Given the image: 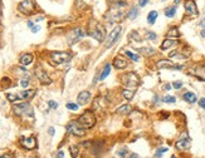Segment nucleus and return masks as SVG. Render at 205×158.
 I'll list each match as a JSON object with an SVG mask.
<instances>
[{"label": "nucleus", "mask_w": 205, "mask_h": 158, "mask_svg": "<svg viewBox=\"0 0 205 158\" xmlns=\"http://www.w3.org/2000/svg\"><path fill=\"white\" fill-rule=\"evenodd\" d=\"M78 123H79L84 129L86 128H92V127L96 124V117H94L93 112H91V111L84 112L81 117L78 118Z\"/></svg>", "instance_id": "nucleus-1"}, {"label": "nucleus", "mask_w": 205, "mask_h": 158, "mask_svg": "<svg viewBox=\"0 0 205 158\" xmlns=\"http://www.w3.org/2000/svg\"><path fill=\"white\" fill-rule=\"evenodd\" d=\"M35 94V90L33 89H28V90H24V92H20V93H15V94H7V98L10 100V102H20V100H27V99H30Z\"/></svg>", "instance_id": "nucleus-2"}, {"label": "nucleus", "mask_w": 205, "mask_h": 158, "mask_svg": "<svg viewBox=\"0 0 205 158\" xmlns=\"http://www.w3.org/2000/svg\"><path fill=\"white\" fill-rule=\"evenodd\" d=\"M51 58L56 64H63V63H68L72 59V54L67 52H54L51 54Z\"/></svg>", "instance_id": "nucleus-3"}, {"label": "nucleus", "mask_w": 205, "mask_h": 158, "mask_svg": "<svg viewBox=\"0 0 205 158\" xmlns=\"http://www.w3.org/2000/svg\"><path fill=\"white\" fill-rule=\"evenodd\" d=\"M122 83L127 87H137L140 84V78L135 72H128L127 74L122 75Z\"/></svg>", "instance_id": "nucleus-4"}, {"label": "nucleus", "mask_w": 205, "mask_h": 158, "mask_svg": "<svg viewBox=\"0 0 205 158\" xmlns=\"http://www.w3.org/2000/svg\"><path fill=\"white\" fill-rule=\"evenodd\" d=\"M14 113L18 115H29V117H33V108L29 103H22V104H16L14 106Z\"/></svg>", "instance_id": "nucleus-5"}, {"label": "nucleus", "mask_w": 205, "mask_h": 158, "mask_svg": "<svg viewBox=\"0 0 205 158\" xmlns=\"http://www.w3.org/2000/svg\"><path fill=\"white\" fill-rule=\"evenodd\" d=\"M67 131L71 133V134H74L77 137H82L84 136V128L78 123V120H72L67 124Z\"/></svg>", "instance_id": "nucleus-6"}, {"label": "nucleus", "mask_w": 205, "mask_h": 158, "mask_svg": "<svg viewBox=\"0 0 205 158\" xmlns=\"http://www.w3.org/2000/svg\"><path fill=\"white\" fill-rule=\"evenodd\" d=\"M121 27H116V28H113V30L112 32L108 34V36H107V40H106V43H105V47L106 48H111L114 43L117 41V39H118V36H120V34H121Z\"/></svg>", "instance_id": "nucleus-7"}, {"label": "nucleus", "mask_w": 205, "mask_h": 158, "mask_svg": "<svg viewBox=\"0 0 205 158\" xmlns=\"http://www.w3.org/2000/svg\"><path fill=\"white\" fill-rule=\"evenodd\" d=\"M88 34L94 38L97 41H103L105 39V28L101 25V24H96L94 25V29H89Z\"/></svg>", "instance_id": "nucleus-8"}, {"label": "nucleus", "mask_w": 205, "mask_h": 158, "mask_svg": "<svg viewBox=\"0 0 205 158\" xmlns=\"http://www.w3.org/2000/svg\"><path fill=\"white\" fill-rule=\"evenodd\" d=\"M19 11H22L23 14H33L34 10H35V7H34V3L32 0H23V1L19 4V7H18Z\"/></svg>", "instance_id": "nucleus-9"}, {"label": "nucleus", "mask_w": 205, "mask_h": 158, "mask_svg": "<svg viewBox=\"0 0 205 158\" xmlns=\"http://www.w3.org/2000/svg\"><path fill=\"white\" fill-rule=\"evenodd\" d=\"M84 35H86V33H84L82 29H74L67 35V39L69 41V44H76L77 41H79L83 38Z\"/></svg>", "instance_id": "nucleus-10"}, {"label": "nucleus", "mask_w": 205, "mask_h": 158, "mask_svg": "<svg viewBox=\"0 0 205 158\" xmlns=\"http://www.w3.org/2000/svg\"><path fill=\"white\" fill-rule=\"evenodd\" d=\"M184 7H185V11H186V14H188L189 16H196L199 14V11H198V7H196V4L194 0H185V3H184Z\"/></svg>", "instance_id": "nucleus-11"}, {"label": "nucleus", "mask_w": 205, "mask_h": 158, "mask_svg": "<svg viewBox=\"0 0 205 158\" xmlns=\"http://www.w3.org/2000/svg\"><path fill=\"white\" fill-rule=\"evenodd\" d=\"M157 68L159 69H174V70H180L183 69V65H179V64H174L172 62H170V60H159L157 62Z\"/></svg>", "instance_id": "nucleus-12"}, {"label": "nucleus", "mask_w": 205, "mask_h": 158, "mask_svg": "<svg viewBox=\"0 0 205 158\" xmlns=\"http://www.w3.org/2000/svg\"><path fill=\"white\" fill-rule=\"evenodd\" d=\"M189 73L191 75L196 77L200 80H205V66L203 65H198V66H192L189 69Z\"/></svg>", "instance_id": "nucleus-13"}, {"label": "nucleus", "mask_w": 205, "mask_h": 158, "mask_svg": "<svg viewBox=\"0 0 205 158\" xmlns=\"http://www.w3.org/2000/svg\"><path fill=\"white\" fill-rule=\"evenodd\" d=\"M190 145H191V139L185 134L183 138H180L176 142L175 147H176V149H179V151H186L188 148H190Z\"/></svg>", "instance_id": "nucleus-14"}, {"label": "nucleus", "mask_w": 205, "mask_h": 158, "mask_svg": "<svg viewBox=\"0 0 205 158\" xmlns=\"http://www.w3.org/2000/svg\"><path fill=\"white\" fill-rule=\"evenodd\" d=\"M35 74H37V77H38V79L39 80L43 83V84H51L52 83V80H51V78L47 75V73L40 68V66H37L35 68Z\"/></svg>", "instance_id": "nucleus-15"}, {"label": "nucleus", "mask_w": 205, "mask_h": 158, "mask_svg": "<svg viewBox=\"0 0 205 158\" xmlns=\"http://www.w3.org/2000/svg\"><path fill=\"white\" fill-rule=\"evenodd\" d=\"M22 145H23L24 148L32 151V149H34L35 147H37V139H35L34 137L23 138V139H22Z\"/></svg>", "instance_id": "nucleus-16"}, {"label": "nucleus", "mask_w": 205, "mask_h": 158, "mask_svg": "<svg viewBox=\"0 0 205 158\" xmlns=\"http://www.w3.org/2000/svg\"><path fill=\"white\" fill-rule=\"evenodd\" d=\"M89 99H91V92H88V90H83V92H81L79 94H78V104L79 106H84L86 103L89 102Z\"/></svg>", "instance_id": "nucleus-17"}, {"label": "nucleus", "mask_w": 205, "mask_h": 158, "mask_svg": "<svg viewBox=\"0 0 205 158\" xmlns=\"http://www.w3.org/2000/svg\"><path fill=\"white\" fill-rule=\"evenodd\" d=\"M113 65H114V68H116V69H125L126 66H127V62L123 60L122 58L117 57V58H114V60H113Z\"/></svg>", "instance_id": "nucleus-18"}, {"label": "nucleus", "mask_w": 205, "mask_h": 158, "mask_svg": "<svg viewBox=\"0 0 205 158\" xmlns=\"http://www.w3.org/2000/svg\"><path fill=\"white\" fill-rule=\"evenodd\" d=\"M138 52H140L142 55H145V57H151V55H154V54L156 53L155 49H154V48H151V47H143V48H140V49H138Z\"/></svg>", "instance_id": "nucleus-19"}, {"label": "nucleus", "mask_w": 205, "mask_h": 158, "mask_svg": "<svg viewBox=\"0 0 205 158\" xmlns=\"http://www.w3.org/2000/svg\"><path fill=\"white\" fill-rule=\"evenodd\" d=\"M176 43H178V41L175 40V39H170V38H167V39H165L164 41H162V44H161V49H162V50H166V49H169V48L174 47Z\"/></svg>", "instance_id": "nucleus-20"}, {"label": "nucleus", "mask_w": 205, "mask_h": 158, "mask_svg": "<svg viewBox=\"0 0 205 158\" xmlns=\"http://www.w3.org/2000/svg\"><path fill=\"white\" fill-rule=\"evenodd\" d=\"M183 99L185 100V102H188V103H195L196 102V95L192 93V92H186V93H184V95H183Z\"/></svg>", "instance_id": "nucleus-21"}, {"label": "nucleus", "mask_w": 205, "mask_h": 158, "mask_svg": "<svg viewBox=\"0 0 205 158\" xmlns=\"http://www.w3.org/2000/svg\"><path fill=\"white\" fill-rule=\"evenodd\" d=\"M157 16H159L157 11H156V10H151L149 13V15H147V23L150 24V25H152V24H155L156 19H157Z\"/></svg>", "instance_id": "nucleus-22"}, {"label": "nucleus", "mask_w": 205, "mask_h": 158, "mask_svg": "<svg viewBox=\"0 0 205 158\" xmlns=\"http://www.w3.org/2000/svg\"><path fill=\"white\" fill-rule=\"evenodd\" d=\"M138 14H140V11H138L137 7H134V8H132V9L130 10V11H127V14H126V16H127L130 20H134V19H136V18L138 16Z\"/></svg>", "instance_id": "nucleus-23"}, {"label": "nucleus", "mask_w": 205, "mask_h": 158, "mask_svg": "<svg viewBox=\"0 0 205 158\" xmlns=\"http://www.w3.org/2000/svg\"><path fill=\"white\" fill-rule=\"evenodd\" d=\"M33 62V55L32 54H24V55L20 58V64L22 65H29Z\"/></svg>", "instance_id": "nucleus-24"}, {"label": "nucleus", "mask_w": 205, "mask_h": 158, "mask_svg": "<svg viewBox=\"0 0 205 158\" xmlns=\"http://www.w3.org/2000/svg\"><path fill=\"white\" fill-rule=\"evenodd\" d=\"M110 73H111V64L110 63H107L105 65V68H103V72H102V74L100 77V80H105V79L110 75Z\"/></svg>", "instance_id": "nucleus-25"}, {"label": "nucleus", "mask_w": 205, "mask_h": 158, "mask_svg": "<svg viewBox=\"0 0 205 158\" xmlns=\"http://www.w3.org/2000/svg\"><path fill=\"white\" fill-rule=\"evenodd\" d=\"M131 112V107L128 104H125V106H121V107H118L116 109V113L118 114H127Z\"/></svg>", "instance_id": "nucleus-26"}, {"label": "nucleus", "mask_w": 205, "mask_h": 158, "mask_svg": "<svg viewBox=\"0 0 205 158\" xmlns=\"http://www.w3.org/2000/svg\"><path fill=\"white\" fill-rule=\"evenodd\" d=\"M175 14H176V7H175V5L174 7H167L165 9V15L167 18H174Z\"/></svg>", "instance_id": "nucleus-27"}, {"label": "nucleus", "mask_w": 205, "mask_h": 158, "mask_svg": "<svg viewBox=\"0 0 205 158\" xmlns=\"http://www.w3.org/2000/svg\"><path fill=\"white\" fill-rule=\"evenodd\" d=\"M122 95H123V98L126 100H131L132 98H134L135 92H134V90H130V89H125L123 92H122Z\"/></svg>", "instance_id": "nucleus-28"}, {"label": "nucleus", "mask_w": 205, "mask_h": 158, "mask_svg": "<svg viewBox=\"0 0 205 158\" xmlns=\"http://www.w3.org/2000/svg\"><path fill=\"white\" fill-rule=\"evenodd\" d=\"M125 54H126V55H127L131 60H134V62H138V60H140V55H137V54H134V53H132V52H125Z\"/></svg>", "instance_id": "nucleus-29"}, {"label": "nucleus", "mask_w": 205, "mask_h": 158, "mask_svg": "<svg viewBox=\"0 0 205 158\" xmlns=\"http://www.w3.org/2000/svg\"><path fill=\"white\" fill-rule=\"evenodd\" d=\"M167 36H175V38H178V36H180V33H179L178 28H171L170 30H169Z\"/></svg>", "instance_id": "nucleus-30"}, {"label": "nucleus", "mask_w": 205, "mask_h": 158, "mask_svg": "<svg viewBox=\"0 0 205 158\" xmlns=\"http://www.w3.org/2000/svg\"><path fill=\"white\" fill-rule=\"evenodd\" d=\"M69 151H71L72 158H77V156H78V147H77V145H71Z\"/></svg>", "instance_id": "nucleus-31"}, {"label": "nucleus", "mask_w": 205, "mask_h": 158, "mask_svg": "<svg viewBox=\"0 0 205 158\" xmlns=\"http://www.w3.org/2000/svg\"><path fill=\"white\" fill-rule=\"evenodd\" d=\"M162 102H165V103H175L176 102V98L172 95H165L164 98H162Z\"/></svg>", "instance_id": "nucleus-32"}, {"label": "nucleus", "mask_w": 205, "mask_h": 158, "mask_svg": "<svg viewBox=\"0 0 205 158\" xmlns=\"http://www.w3.org/2000/svg\"><path fill=\"white\" fill-rule=\"evenodd\" d=\"M165 152H167V148L166 147H162V148H159L157 149V152H156V154H155V157L156 158H161L162 157V154L165 153Z\"/></svg>", "instance_id": "nucleus-33"}, {"label": "nucleus", "mask_w": 205, "mask_h": 158, "mask_svg": "<svg viewBox=\"0 0 205 158\" xmlns=\"http://www.w3.org/2000/svg\"><path fill=\"white\" fill-rule=\"evenodd\" d=\"M145 36H146L147 40H155L156 38H157V35H156L154 32H146V35Z\"/></svg>", "instance_id": "nucleus-34"}, {"label": "nucleus", "mask_w": 205, "mask_h": 158, "mask_svg": "<svg viewBox=\"0 0 205 158\" xmlns=\"http://www.w3.org/2000/svg\"><path fill=\"white\" fill-rule=\"evenodd\" d=\"M67 108L71 109V111H77L78 104H76V103H67Z\"/></svg>", "instance_id": "nucleus-35"}, {"label": "nucleus", "mask_w": 205, "mask_h": 158, "mask_svg": "<svg viewBox=\"0 0 205 158\" xmlns=\"http://www.w3.org/2000/svg\"><path fill=\"white\" fill-rule=\"evenodd\" d=\"M172 87H174L175 89H180V88L183 87V82H180V80L174 82V83H172Z\"/></svg>", "instance_id": "nucleus-36"}, {"label": "nucleus", "mask_w": 205, "mask_h": 158, "mask_svg": "<svg viewBox=\"0 0 205 158\" xmlns=\"http://www.w3.org/2000/svg\"><path fill=\"white\" fill-rule=\"evenodd\" d=\"M48 106H49V108H52V109H56L58 107V103L54 102V100H49L48 102Z\"/></svg>", "instance_id": "nucleus-37"}, {"label": "nucleus", "mask_w": 205, "mask_h": 158, "mask_svg": "<svg viewBox=\"0 0 205 158\" xmlns=\"http://www.w3.org/2000/svg\"><path fill=\"white\" fill-rule=\"evenodd\" d=\"M20 86L23 88H27L29 86V79H22V82H20Z\"/></svg>", "instance_id": "nucleus-38"}, {"label": "nucleus", "mask_w": 205, "mask_h": 158, "mask_svg": "<svg viewBox=\"0 0 205 158\" xmlns=\"http://www.w3.org/2000/svg\"><path fill=\"white\" fill-rule=\"evenodd\" d=\"M131 36H132V38H134V39H135L136 41H141V38H140V35H138V33L134 32V33L131 34Z\"/></svg>", "instance_id": "nucleus-39"}, {"label": "nucleus", "mask_w": 205, "mask_h": 158, "mask_svg": "<svg viewBox=\"0 0 205 158\" xmlns=\"http://www.w3.org/2000/svg\"><path fill=\"white\" fill-rule=\"evenodd\" d=\"M147 3H149V0H138V7L143 8V7H146L147 5Z\"/></svg>", "instance_id": "nucleus-40"}, {"label": "nucleus", "mask_w": 205, "mask_h": 158, "mask_svg": "<svg viewBox=\"0 0 205 158\" xmlns=\"http://www.w3.org/2000/svg\"><path fill=\"white\" fill-rule=\"evenodd\" d=\"M118 156H120V157H125V158H126V157H127V151H126V149H121V151L118 152Z\"/></svg>", "instance_id": "nucleus-41"}, {"label": "nucleus", "mask_w": 205, "mask_h": 158, "mask_svg": "<svg viewBox=\"0 0 205 158\" xmlns=\"http://www.w3.org/2000/svg\"><path fill=\"white\" fill-rule=\"evenodd\" d=\"M199 106H200L203 109H205V98H201L200 100H199Z\"/></svg>", "instance_id": "nucleus-42"}, {"label": "nucleus", "mask_w": 205, "mask_h": 158, "mask_svg": "<svg viewBox=\"0 0 205 158\" xmlns=\"http://www.w3.org/2000/svg\"><path fill=\"white\" fill-rule=\"evenodd\" d=\"M39 30H40V27H39V25H35V27L32 28V32H33V33H38Z\"/></svg>", "instance_id": "nucleus-43"}, {"label": "nucleus", "mask_w": 205, "mask_h": 158, "mask_svg": "<svg viewBox=\"0 0 205 158\" xmlns=\"http://www.w3.org/2000/svg\"><path fill=\"white\" fill-rule=\"evenodd\" d=\"M54 132H56V131H54L53 127H49V129H48V133H49L51 136H54Z\"/></svg>", "instance_id": "nucleus-44"}, {"label": "nucleus", "mask_w": 205, "mask_h": 158, "mask_svg": "<svg viewBox=\"0 0 205 158\" xmlns=\"http://www.w3.org/2000/svg\"><path fill=\"white\" fill-rule=\"evenodd\" d=\"M200 27H203V29H205V18H203V20L200 21Z\"/></svg>", "instance_id": "nucleus-45"}, {"label": "nucleus", "mask_w": 205, "mask_h": 158, "mask_svg": "<svg viewBox=\"0 0 205 158\" xmlns=\"http://www.w3.org/2000/svg\"><path fill=\"white\" fill-rule=\"evenodd\" d=\"M126 158H140V157H138L137 154H135V153H132V154H130L128 157H126Z\"/></svg>", "instance_id": "nucleus-46"}, {"label": "nucleus", "mask_w": 205, "mask_h": 158, "mask_svg": "<svg viewBox=\"0 0 205 158\" xmlns=\"http://www.w3.org/2000/svg\"><path fill=\"white\" fill-rule=\"evenodd\" d=\"M164 89H165V90H170V89H171V86H170V84H165V86H164Z\"/></svg>", "instance_id": "nucleus-47"}, {"label": "nucleus", "mask_w": 205, "mask_h": 158, "mask_svg": "<svg viewBox=\"0 0 205 158\" xmlns=\"http://www.w3.org/2000/svg\"><path fill=\"white\" fill-rule=\"evenodd\" d=\"M64 157V153H63V152L61 151V152H59V153L57 154V158H63Z\"/></svg>", "instance_id": "nucleus-48"}, {"label": "nucleus", "mask_w": 205, "mask_h": 158, "mask_svg": "<svg viewBox=\"0 0 205 158\" xmlns=\"http://www.w3.org/2000/svg\"><path fill=\"white\" fill-rule=\"evenodd\" d=\"M0 158H11V154H3V156H0Z\"/></svg>", "instance_id": "nucleus-49"}, {"label": "nucleus", "mask_w": 205, "mask_h": 158, "mask_svg": "<svg viewBox=\"0 0 205 158\" xmlns=\"http://www.w3.org/2000/svg\"><path fill=\"white\" fill-rule=\"evenodd\" d=\"M28 27H29V28H33V27H34L33 21H28Z\"/></svg>", "instance_id": "nucleus-50"}, {"label": "nucleus", "mask_w": 205, "mask_h": 158, "mask_svg": "<svg viewBox=\"0 0 205 158\" xmlns=\"http://www.w3.org/2000/svg\"><path fill=\"white\" fill-rule=\"evenodd\" d=\"M200 35L203 36V38H205V29H203L201 32H200Z\"/></svg>", "instance_id": "nucleus-51"}, {"label": "nucleus", "mask_w": 205, "mask_h": 158, "mask_svg": "<svg viewBox=\"0 0 205 158\" xmlns=\"http://www.w3.org/2000/svg\"><path fill=\"white\" fill-rule=\"evenodd\" d=\"M180 1H181V0H175L174 3H175V5H179V4H180Z\"/></svg>", "instance_id": "nucleus-52"}, {"label": "nucleus", "mask_w": 205, "mask_h": 158, "mask_svg": "<svg viewBox=\"0 0 205 158\" xmlns=\"http://www.w3.org/2000/svg\"><path fill=\"white\" fill-rule=\"evenodd\" d=\"M171 158H176V156H172V157H171Z\"/></svg>", "instance_id": "nucleus-53"}, {"label": "nucleus", "mask_w": 205, "mask_h": 158, "mask_svg": "<svg viewBox=\"0 0 205 158\" xmlns=\"http://www.w3.org/2000/svg\"><path fill=\"white\" fill-rule=\"evenodd\" d=\"M162 1H165V0H162Z\"/></svg>", "instance_id": "nucleus-54"}]
</instances>
